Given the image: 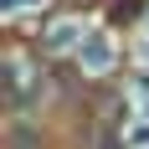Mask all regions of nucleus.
I'll return each mask as SVG.
<instances>
[{
    "label": "nucleus",
    "instance_id": "f257e3e1",
    "mask_svg": "<svg viewBox=\"0 0 149 149\" xmlns=\"http://www.w3.org/2000/svg\"><path fill=\"white\" fill-rule=\"evenodd\" d=\"M108 62H113V41H108V36H88V41H82V67H88V72H103Z\"/></svg>",
    "mask_w": 149,
    "mask_h": 149
}]
</instances>
